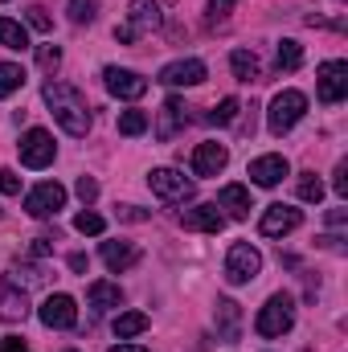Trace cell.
Segmentation results:
<instances>
[{"label": "cell", "instance_id": "obj_1", "mask_svg": "<svg viewBox=\"0 0 348 352\" xmlns=\"http://www.w3.org/2000/svg\"><path fill=\"white\" fill-rule=\"evenodd\" d=\"M41 98L50 102V111H54V119L62 123V131L66 135H74V140H83L90 131V107H87V94L78 87H70V82H45L41 87Z\"/></svg>", "mask_w": 348, "mask_h": 352}, {"label": "cell", "instance_id": "obj_2", "mask_svg": "<svg viewBox=\"0 0 348 352\" xmlns=\"http://www.w3.org/2000/svg\"><path fill=\"white\" fill-rule=\"evenodd\" d=\"M303 115H307V98H303V90H279V94L270 98L266 127H270V135H287Z\"/></svg>", "mask_w": 348, "mask_h": 352}, {"label": "cell", "instance_id": "obj_3", "mask_svg": "<svg viewBox=\"0 0 348 352\" xmlns=\"http://www.w3.org/2000/svg\"><path fill=\"white\" fill-rule=\"evenodd\" d=\"M295 328V299L291 295H270L266 303H262L259 320H254V332L266 336V340H274V336H283V332H291Z\"/></svg>", "mask_w": 348, "mask_h": 352}, {"label": "cell", "instance_id": "obj_4", "mask_svg": "<svg viewBox=\"0 0 348 352\" xmlns=\"http://www.w3.org/2000/svg\"><path fill=\"white\" fill-rule=\"evenodd\" d=\"M259 270H262V254L250 242H234V246H230V254H226V283H230V287L254 283Z\"/></svg>", "mask_w": 348, "mask_h": 352}, {"label": "cell", "instance_id": "obj_5", "mask_svg": "<svg viewBox=\"0 0 348 352\" xmlns=\"http://www.w3.org/2000/svg\"><path fill=\"white\" fill-rule=\"evenodd\" d=\"M17 152H21V164H25V168H50L58 148H54V135H50V131L29 127V131L21 135V144H17Z\"/></svg>", "mask_w": 348, "mask_h": 352}, {"label": "cell", "instance_id": "obj_6", "mask_svg": "<svg viewBox=\"0 0 348 352\" xmlns=\"http://www.w3.org/2000/svg\"><path fill=\"white\" fill-rule=\"evenodd\" d=\"M316 94H320V102H340L348 94V62H324L320 70H316Z\"/></svg>", "mask_w": 348, "mask_h": 352}, {"label": "cell", "instance_id": "obj_7", "mask_svg": "<svg viewBox=\"0 0 348 352\" xmlns=\"http://www.w3.org/2000/svg\"><path fill=\"white\" fill-rule=\"evenodd\" d=\"M62 205H66V188H62L58 180H45V184H37V188L25 197V213H29V217H54Z\"/></svg>", "mask_w": 348, "mask_h": 352}, {"label": "cell", "instance_id": "obj_8", "mask_svg": "<svg viewBox=\"0 0 348 352\" xmlns=\"http://www.w3.org/2000/svg\"><path fill=\"white\" fill-rule=\"evenodd\" d=\"M102 82H107V90H111L115 98H127V102H135V98H144V94H148V78H140L135 70L107 66V70H102Z\"/></svg>", "mask_w": 348, "mask_h": 352}, {"label": "cell", "instance_id": "obj_9", "mask_svg": "<svg viewBox=\"0 0 348 352\" xmlns=\"http://www.w3.org/2000/svg\"><path fill=\"white\" fill-rule=\"evenodd\" d=\"M37 316H41V324L45 328H74L78 324V303L70 299V295H50L41 307H37Z\"/></svg>", "mask_w": 348, "mask_h": 352}, {"label": "cell", "instance_id": "obj_10", "mask_svg": "<svg viewBox=\"0 0 348 352\" xmlns=\"http://www.w3.org/2000/svg\"><path fill=\"white\" fill-rule=\"evenodd\" d=\"M299 221H303L299 209H291V205H266V213H262V221H259V234L262 238H283V234L299 230Z\"/></svg>", "mask_w": 348, "mask_h": 352}, {"label": "cell", "instance_id": "obj_11", "mask_svg": "<svg viewBox=\"0 0 348 352\" xmlns=\"http://www.w3.org/2000/svg\"><path fill=\"white\" fill-rule=\"evenodd\" d=\"M205 62L201 58H180V62H168L164 70H160V82L164 87H201L205 82Z\"/></svg>", "mask_w": 348, "mask_h": 352}, {"label": "cell", "instance_id": "obj_12", "mask_svg": "<svg viewBox=\"0 0 348 352\" xmlns=\"http://www.w3.org/2000/svg\"><path fill=\"white\" fill-rule=\"evenodd\" d=\"M148 184H152V192L160 201H184V197H193V180H184L176 168H152Z\"/></svg>", "mask_w": 348, "mask_h": 352}, {"label": "cell", "instance_id": "obj_13", "mask_svg": "<svg viewBox=\"0 0 348 352\" xmlns=\"http://www.w3.org/2000/svg\"><path fill=\"white\" fill-rule=\"evenodd\" d=\"M226 164H230L226 144L209 140V144H197V148H193V176H217Z\"/></svg>", "mask_w": 348, "mask_h": 352}, {"label": "cell", "instance_id": "obj_14", "mask_svg": "<svg viewBox=\"0 0 348 352\" xmlns=\"http://www.w3.org/2000/svg\"><path fill=\"white\" fill-rule=\"evenodd\" d=\"M283 176H291L287 156H259V160H250V180L262 184V188H274Z\"/></svg>", "mask_w": 348, "mask_h": 352}, {"label": "cell", "instance_id": "obj_15", "mask_svg": "<svg viewBox=\"0 0 348 352\" xmlns=\"http://www.w3.org/2000/svg\"><path fill=\"white\" fill-rule=\"evenodd\" d=\"M180 226L184 230H201V234H221L226 213H217V205H197V209H184L180 213Z\"/></svg>", "mask_w": 348, "mask_h": 352}, {"label": "cell", "instance_id": "obj_16", "mask_svg": "<svg viewBox=\"0 0 348 352\" xmlns=\"http://www.w3.org/2000/svg\"><path fill=\"white\" fill-rule=\"evenodd\" d=\"M217 209H230V217L234 221H246L250 217V188H242V184H226L221 192H217Z\"/></svg>", "mask_w": 348, "mask_h": 352}, {"label": "cell", "instance_id": "obj_17", "mask_svg": "<svg viewBox=\"0 0 348 352\" xmlns=\"http://www.w3.org/2000/svg\"><path fill=\"white\" fill-rule=\"evenodd\" d=\"M213 320H217V332H221V340H238V328H242V307H238L234 299H217V311H213Z\"/></svg>", "mask_w": 348, "mask_h": 352}, {"label": "cell", "instance_id": "obj_18", "mask_svg": "<svg viewBox=\"0 0 348 352\" xmlns=\"http://www.w3.org/2000/svg\"><path fill=\"white\" fill-rule=\"evenodd\" d=\"M102 263L119 274V270H127V266L140 263V250H135L131 242H102Z\"/></svg>", "mask_w": 348, "mask_h": 352}, {"label": "cell", "instance_id": "obj_19", "mask_svg": "<svg viewBox=\"0 0 348 352\" xmlns=\"http://www.w3.org/2000/svg\"><path fill=\"white\" fill-rule=\"evenodd\" d=\"M184 111H188V107H184V98H176V94L168 98V102H164V111H160V123H156V135H160V140H173L176 127L188 119Z\"/></svg>", "mask_w": 348, "mask_h": 352}, {"label": "cell", "instance_id": "obj_20", "mask_svg": "<svg viewBox=\"0 0 348 352\" xmlns=\"http://www.w3.org/2000/svg\"><path fill=\"white\" fill-rule=\"evenodd\" d=\"M127 25H135V33H140V29H156V25H160V0H131Z\"/></svg>", "mask_w": 348, "mask_h": 352}, {"label": "cell", "instance_id": "obj_21", "mask_svg": "<svg viewBox=\"0 0 348 352\" xmlns=\"http://www.w3.org/2000/svg\"><path fill=\"white\" fill-rule=\"evenodd\" d=\"M0 316H4V320H25V316H29V299H25V291H17V283H4Z\"/></svg>", "mask_w": 348, "mask_h": 352}, {"label": "cell", "instance_id": "obj_22", "mask_svg": "<svg viewBox=\"0 0 348 352\" xmlns=\"http://www.w3.org/2000/svg\"><path fill=\"white\" fill-rule=\"evenodd\" d=\"M87 299H90V307L107 311V307H119L123 303V291H119V283H90Z\"/></svg>", "mask_w": 348, "mask_h": 352}, {"label": "cell", "instance_id": "obj_23", "mask_svg": "<svg viewBox=\"0 0 348 352\" xmlns=\"http://www.w3.org/2000/svg\"><path fill=\"white\" fill-rule=\"evenodd\" d=\"M230 66H234V78L238 82H259V58L250 50H234L230 54Z\"/></svg>", "mask_w": 348, "mask_h": 352}, {"label": "cell", "instance_id": "obj_24", "mask_svg": "<svg viewBox=\"0 0 348 352\" xmlns=\"http://www.w3.org/2000/svg\"><path fill=\"white\" fill-rule=\"evenodd\" d=\"M140 332H148V316H144V311H123V316H115V336H119V340H131V336H140Z\"/></svg>", "mask_w": 348, "mask_h": 352}, {"label": "cell", "instance_id": "obj_25", "mask_svg": "<svg viewBox=\"0 0 348 352\" xmlns=\"http://www.w3.org/2000/svg\"><path fill=\"white\" fill-rule=\"evenodd\" d=\"M0 45H4V50H29V33H25V25L0 16Z\"/></svg>", "mask_w": 348, "mask_h": 352}, {"label": "cell", "instance_id": "obj_26", "mask_svg": "<svg viewBox=\"0 0 348 352\" xmlns=\"http://www.w3.org/2000/svg\"><path fill=\"white\" fill-rule=\"evenodd\" d=\"M21 87H25V70H21L17 62H0V98L17 94Z\"/></svg>", "mask_w": 348, "mask_h": 352}, {"label": "cell", "instance_id": "obj_27", "mask_svg": "<svg viewBox=\"0 0 348 352\" xmlns=\"http://www.w3.org/2000/svg\"><path fill=\"white\" fill-rule=\"evenodd\" d=\"M303 66V45L299 41H279V70H299Z\"/></svg>", "mask_w": 348, "mask_h": 352}, {"label": "cell", "instance_id": "obj_28", "mask_svg": "<svg viewBox=\"0 0 348 352\" xmlns=\"http://www.w3.org/2000/svg\"><path fill=\"white\" fill-rule=\"evenodd\" d=\"M148 131V115L144 111H123L119 115V135H144Z\"/></svg>", "mask_w": 348, "mask_h": 352}, {"label": "cell", "instance_id": "obj_29", "mask_svg": "<svg viewBox=\"0 0 348 352\" xmlns=\"http://www.w3.org/2000/svg\"><path fill=\"white\" fill-rule=\"evenodd\" d=\"M238 111H242V102H238V98H221V102L213 107L209 123H234V119H238Z\"/></svg>", "mask_w": 348, "mask_h": 352}, {"label": "cell", "instance_id": "obj_30", "mask_svg": "<svg viewBox=\"0 0 348 352\" xmlns=\"http://www.w3.org/2000/svg\"><path fill=\"white\" fill-rule=\"evenodd\" d=\"M74 230H78V234H90V238H98V234H102V230H107V221H102V217H98V213H78V217H74Z\"/></svg>", "mask_w": 348, "mask_h": 352}, {"label": "cell", "instance_id": "obj_31", "mask_svg": "<svg viewBox=\"0 0 348 352\" xmlns=\"http://www.w3.org/2000/svg\"><path fill=\"white\" fill-rule=\"evenodd\" d=\"M98 12V0H70V21L74 25H90Z\"/></svg>", "mask_w": 348, "mask_h": 352}, {"label": "cell", "instance_id": "obj_32", "mask_svg": "<svg viewBox=\"0 0 348 352\" xmlns=\"http://www.w3.org/2000/svg\"><path fill=\"white\" fill-rule=\"evenodd\" d=\"M299 201H307V205H320V201H324V184H320L312 173L299 180Z\"/></svg>", "mask_w": 348, "mask_h": 352}, {"label": "cell", "instance_id": "obj_33", "mask_svg": "<svg viewBox=\"0 0 348 352\" xmlns=\"http://www.w3.org/2000/svg\"><path fill=\"white\" fill-rule=\"evenodd\" d=\"M37 66H41V70H58V66H62V50H58V45H41V50H37Z\"/></svg>", "mask_w": 348, "mask_h": 352}, {"label": "cell", "instance_id": "obj_34", "mask_svg": "<svg viewBox=\"0 0 348 352\" xmlns=\"http://www.w3.org/2000/svg\"><path fill=\"white\" fill-rule=\"evenodd\" d=\"M0 192L4 197H17L21 192V176L12 173V168H0Z\"/></svg>", "mask_w": 348, "mask_h": 352}, {"label": "cell", "instance_id": "obj_35", "mask_svg": "<svg viewBox=\"0 0 348 352\" xmlns=\"http://www.w3.org/2000/svg\"><path fill=\"white\" fill-rule=\"evenodd\" d=\"M29 25H33V29H41V33H50V29H54V21H50V12H45L41 4H33V8H29Z\"/></svg>", "mask_w": 348, "mask_h": 352}, {"label": "cell", "instance_id": "obj_36", "mask_svg": "<svg viewBox=\"0 0 348 352\" xmlns=\"http://www.w3.org/2000/svg\"><path fill=\"white\" fill-rule=\"evenodd\" d=\"M74 188H78V197H83V201H94V197H98V180H94V176H78V184H74Z\"/></svg>", "mask_w": 348, "mask_h": 352}, {"label": "cell", "instance_id": "obj_37", "mask_svg": "<svg viewBox=\"0 0 348 352\" xmlns=\"http://www.w3.org/2000/svg\"><path fill=\"white\" fill-rule=\"evenodd\" d=\"M135 37H140V33H135V25H127V21H123V25H115V41H123V45H131Z\"/></svg>", "mask_w": 348, "mask_h": 352}, {"label": "cell", "instance_id": "obj_38", "mask_svg": "<svg viewBox=\"0 0 348 352\" xmlns=\"http://www.w3.org/2000/svg\"><path fill=\"white\" fill-rule=\"evenodd\" d=\"M119 217H123V221H148L152 213H148V209H135V205H123V209H119Z\"/></svg>", "mask_w": 348, "mask_h": 352}, {"label": "cell", "instance_id": "obj_39", "mask_svg": "<svg viewBox=\"0 0 348 352\" xmlns=\"http://www.w3.org/2000/svg\"><path fill=\"white\" fill-rule=\"evenodd\" d=\"M29 254H33V258H45V254H54V242H50V238H33Z\"/></svg>", "mask_w": 348, "mask_h": 352}, {"label": "cell", "instance_id": "obj_40", "mask_svg": "<svg viewBox=\"0 0 348 352\" xmlns=\"http://www.w3.org/2000/svg\"><path fill=\"white\" fill-rule=\"evenodd\" d=\"M332 188H336V197H348V164L336 168V180H332Z\"/></svg>", "mask_w": 348, "mask_h": 352}, {"label": "cell", "instance_id": "obj_41", "mask_svg": "<svg viewBox=\"0 0 348 352\" xmlns=\"http://www.w3.org/2000/svg\"><path fill=\"white\" fill-rule=\"evenodd\" d=\"M234 4H238V0H209V12H213V16H226V12H234Z\"/></svg>", "mask_w": 348, "mask_h": 352}, {"label": "cell", "instance_id": "obj_42", "mask_svg": "<svg viewBox=\"0 0 348 352\" xmlns=\"http://www.w3.org/2000/svg\"><path fill=\"white\" fill-rule=\"evenodd\" d=\"M0 352H29V344L17 340V336H8V340H0Z\"/></svg>", "mask_w": 348, "mask_h": 352}, {"label": "cell", "instance_id": "obj_43", "mask_svg": "<svg viewBox=\"0 0 348 352\" xmlns=\"http://www.w3.org/2000/svg\"><path fill=\"white\" fill-rule=\"evenodd\" d=\"M87 266H90V258H87V254H70V270H74V274H83Z\"/></svg>", "mask_w": 348, "mask_h": 352}, {"label": "cell", "instance_id": "obj_44", "mask_svg": "<svg viewBox=\"0 0 348 352\" xmlns=\"http://www.w3.org/2000/svg\"><path fill=\"white\" fill-rule=\"evenodd\" d=\"M111 352H148V349H135V344H115Z\"/></svg>", "mask_w": 348, "mask_h": 352}, {"label": "cell", "instance_id": "obj_45", "mask_svg": "<svg viewBox=\"0 0 348 352\" xmlns=\"http://www.w3.org/2000/svg\"><path fill=\"white\" fill-rule=\"evenodd\" d=\"M340 4H345V0H340Z\"/></svg>", "mask_w": 348, "mask_h": 352}, {"label": "cell", "instance_id": "obj_46", "mask_svg": "<svg viewBox=\"0 0 348 352\" xmlns=\"http://www.w3.org/2000/svg\"><path fill=\"white\" fill-rule=\"evenodd\" d=\"M0 4H4V0H0Z\"/></svg>", "mask_w": 348, "mask_h": 352}]
</instances>
